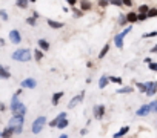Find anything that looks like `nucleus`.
<instances>
[{
	"mask_svg": "<svg viewBox=\"0 0 157 138\" xmlns=\"http://www.w3.org/2000/svg\"><path fill=\"white\" fill-rule=\"evenodd\" d=\"M45 124H46V117H43V115L37 117V118L32 121V124H31V132L34 135H39L40 132H42V129L45 127Z\"/></svg>",
	"mask_w": 157,
	"mask_h": 138,
	"instance_id": "obj_3",
	"label": "nucleus"
},
{
	"mask_svg": "<svg viewBox=\"0 0 157 138\" xmlns=\"http://www.w3.org/2000/svg\"><path fill=\"white\" fill-rule=\"evenodd\" d=\"M123 36L122 34H117V36L114 37V43H115V46L119 48V49H123Z\"/></svg>",
	"mask_w": 157,
	"mask_h": 138,
	"instance_id": "obj_17",
	"label": "nucleus"
},
{
	"mask_svg": "<svg viewBox=\"0 0 157 138\" xmlns=\"http://www.w3.org/2000/svg\"><path fill=\"white\" fill-rule=\"evenodd\" d=\"M16 6L20 9H26L29 6V0H16Z\"/></svg>",
	"mask_w": 157,
	"mask_h": 138,
	"instance_id": "obj_22",
	"label": "nucleus"
},
{
	"mask_svg": "<svg viewBox=\"0 0 157 138\" xmlns=\"http://www.w3.org/2000/svg\"><path fill=\"white\" fill-rule=\"evenodd\" d=\"M146 16H148V18L156 17V16H157V8H149L148 12H146Z\"/></svg>",
	"mask_w": 157,
	"mask_h": 138,
	"instance_id": "obj_29",
	"label": "nucleus"
},
{
	"mask_svg": "<svg viewBox=\"0 0 157 138\" xmlns=\"http://www.w3.org/2000/svg\"><path fill=\"white\" fill-rule=\"evenodd\" d=\"M126 23H128L126 17H125V16H120V18H119V25H120V26H125Z\"/></svg>",
	"mask_w": 157,
	"mask_h": 138,
	"instance_id": "obj_39",
	"label": "nucleus"
},
{
	"mask_svg": "<svg viewBox=\"0 0 157 138\" xmlns=\"http://www.w3.org/2000/svg\"><path fill=\"white\" fill-rule=\"evenodd\" d=\"M26 23H28L29 26H36V25H37V18L31 16V17H28V18H26Z\"/></svg>",
	"mask_w": 157,
	"mask_h": 138,
	"instance_id": "obj_30",
	"label": "nucleus"
},
{
	"mask_svg": "<svg viewBox=\"0 0 157 138\" xmlns=\"http://www.w3.org/2000/svg\"><path fill=\"white\" fill-rule=\"evenodd\" d=\"M12 135H14V129H12L11 126H6V127L2 130V137H5V138L12 137Z\"/></svg>",
	"mask_w": 157,
	"mask_h": 138,
	"instance_id": "obj_24",
	"label": "nucleus"
},
{
	"mask_svg": "<svg viewBox=\"0 0 157 138\" xmlns=\"http://www.w3.org/2000/svg\"><path fill=\"white\" fill-rule=\"evenodd\" d=\"M108 80H110L111 83H115V85H123V80H122L120 77H114V75H110V77H108Z\"/></svg>",
	"mask_w": 157,
	"mask_h": 138,
	"instance_id": "obj_26",
	"label": "nucleus"
},
{
	"mask_svg": "<svg viewBox=\"0 0 157 138\" xmlns=\"http://www.w3.org/2000/svg\"><path fill=\"white\" fill-rule=\"evenodd\" d=\"M71 8H72L74 14H76V17H82V16H83V11H82V9H76V6H71Z\"/></svg>",
	"mask_w": 157,
	"mask_h": 138,
	"instance_id": "obj_37",
	"label": "nucleus"
},
{
	"mask_svg": "<svg viewBox=\"0 0 157 138\" xmlns=\"http://www.w3.org/2000/svg\"><path fill=\"white\" fill-rule=\"evenodd\" d=\"M66 3L70 6H76L77 5V0H66Z\"/></svg>",
	"mask_w": 157,
	"mask_h": 138,
	"instance_id": "obj_43",
	"label": "nucleus"
},
{
	"mask_svg": "<svg viewBox=\"0 0 157 138\" xmlns=\"http://www.w3.org/2000/svg\"><path fill=\"white\" fill-rule=\"evenodd\" d=\"M5 45H6V43H5V40H3V38H0V46H5Z\"/></svg>",
	"mask_w": 157,
	"mask_h": 138,
	"instance_id": "obj_48",
	"label": "nucleus"
},
{
	"mask_svg": "<svg viewBox=\"0 0 157 138\" xmlns=\"http://www.w3.org/2000/svg\"><path fill=\"white\" fill-rule=\"evenodd\" d=\"M0 110H2V112H5V110H6V106L3 105L2 101H0Z\"/></svg>",
	"mask_w": 157,
	"mask_h": 138,
	"instance_id": "obj_44",
	"label": "nucleus"
},
{
	"mask_svg": "<svg viewBox=\"0 0 157 138\" xmlns=\"http://www.w3.org/2000/svg\"><path fill=\"white\" fill-rule=\"evenodd\" d=\"M105 106L103 105H95L94 107H92V115H94V118L95 120H102L105 117Z\"/></svg>",
	"mask_w": 157,
	"mask_h": 138,
	"instance_id": "obj_7",
	"label": "nucleus"
},
{
	"mask_svg": "<svg viewBox=\"0 0 157 138\" xmlns=\"http://www.w3.org/2000/svg\"><path fill=\"white\" fill-rule=\"evenodd\" d=\"M37 45H39V48L42 49L43 52H46V51H49V48H51V45H49V41L48 40H45V38H39V41H37Z\"/></svg>",
	"mask_w": 157,
	"mask_h": 138,
	"instance_id": "obj_12",
	"label": "nucleus"
},
{
	"mask_svg": "<svg viewBox=\"0 0 157 138\" xmlns=\"http://www.w3.org/2000/svg\"><path fill=\"white\" fill-rule=\"evenodd\" d=\"M125 17H126V20H128V23H131V25L137 22V12H133V11H131V12H128Z\"/></svg>",
	"mask_w": 157,
	"mask_h": 138,
	"instance_id": "obj_19",
	"label": "nucleus"
},
{
	"mask_svg": "<svg viewBox=\"0 0 157 138\" xmlns=\"http://www.w3.org/2000/svg\"><path fill=\"white\" fill-rule=\"evenodd\" d=\"M99 5L100 8H106V6H110V2L108 0H99Z\"/></svg>",
	"mask_w": 157,
	"mask_h": 138,
	"instance_id": "obj_40",
	"label": "nucleus"
},
{
	"mask_svg": "<svg viewBox=\"0 0 157 138\" xmlns=\"http://www.w3.org/2000/svg\"><path fill=\"white\" fill-rule=\"evenodd\" d=\"M122 3H123V6H133V0H122Z\"/></svg>",
	"mask_w": 157,
	"mask_h": 138,
	"instance_id": "obj_42",
	"label": "nucleus"
},
{
	"mask_svg": "<svg viewBox=\"0 0 157 138\" xmlns=\"http://www.w3.org/2000/svg\"><path fill=\"white\" fill-rule=\"evenodd\" d=\"M148 9H149L148 5H140L139 6V12H148Z\"/></svg>",
	"mask_w": 157,
	"mask_h": 138,
	"instance_id": "obj_41",
	"label": "nucleus"
},
{
	"mask_svg": "<svg viewBox=\"0 0 157 138\" xmlns=\"http://www.w3.org/2000/svg\"><path fill=\"white\" fill-rule=\"evenodd\" d=\"M110 5H113V6H119V8H122V6H123V3H122V0H111Z\"/></svg>",
	"mask_w": 157,
	"mask_h": 138,
	"instance_id": "obj_36",
	"label": "nucleus"
},
{
	"mask_svg": "<svg viewBox=\"0 0 157 138\" xmlns=\"http://www.w3.org/2000/svg\"><path fill=\"white\" fill-rule=\"evenodd\" d=\"M23 124H25V115H12L8 121V126H11V127L23 126Z\"/></svg>",
	"mask_w": 157,
	"mask_h": 138,
	"instance_id": "obj_4",
	"label": "nucleus"
},
{
	"mask_svg": "<svg viewBox=\"0 0 157 138\" xmlns=\"http://www.w3.org/2000/svg\"><path fill=\"white\" fill-rule=\"evenodd\" d=\"M9 41L12 45H20L22 43V34L19 29H11L9 31Z\"/></svg>",
	"mask_w": 157,
	"mask_h": 138,
	"instance_id": "obj_6",
	"label": "nucleus"
},
{
	"mask_svg": "<svg viewBox=\"0 0 157 138\" xmlns=\"http://www.w3.org/2000/svg\"><path fill=\"white\" fill-rule=\"evenodd\" d=\"M11 78V72L8 71L6 66H0V80H8Z\"/></svg>",
	"mask_w": 157,
	"mask_h": 138,
	"instance_id": "obj_14",
	"label": "nucleus"
},
{
	"mask_svg": "<svg viewBox=\"0 0 157 138\" xmlns=\"http://www.w3.org/2000/svg\"><path fill=\"white\" fill-rule=\"evenodd\" d=\"M9 109H11L12 115H26V110H28V109H26V106H25L23 103L19 100V94H17V92L11 97V105H9Z\"/></svg>",
	"mask_w": 157,
	"mask_h": 138,
	"instance_id": "obj_1",
	"label": "nucleus"
},
{
	"mask_svg": "<svg viewBox=\"0 0 157 138\" xmlns=\"http://www.w3.org/2000/svg\"><path fill=\"white\" fill-rule=\"evenodd\" d=\"M0 137H2V130H0Z\"/></svg>",
	"mask_w": 157,
	"mask_h": 138,
	"instance_id": "obj_50",
	"label": "nucleus"
},
{
	"mask_svg": "<svg viewBox=\"0 0 157 138\" xmlns=\"http://www.w3.org/2000/svg\"><path fill=\"white\" fill-rule=\"evenodd\" d=\"M65 117H66V112L63 110V112H60V114H59V115L56 117V118L52 120V121H49V126H51V127H56V124L59 123V120H60V118H65Z\"/></svg>",
	"mask_w": 157,
	"mask_h": 138,
	"instance_id": "obj_23",
	"label": "nucleus"
},
{
	"mask_svg": "<svg viewBox=\"0 0 157 138\" xmlns=\"http://www.w3.org/2000/svg\"><path fill=\"white\" fill-rule=\"evenodd\" d=\"M86 134H88L86 129H82V130H80V135H86Z\"/></svg>",
	"mask_w": 157,
	"mask_h": 138,
	"instance_id": "obj_45",
	"label": "nucleus"
},
{
	"mask_svg": "<svg viewBox=\"0 0 157 138\" xmlns=\"http://www.w3.org/2000/svg\"><path fill=\"white\" fill-rule=\"evenodd\" d=\"M151 52H153V54H156V52H157V45L151 48Z\"/></svg>",
	"mask_w": 157,
	"mask_h": 138,
	"instance_id": "obj_46",
	"label": "nucleus"
},
{
	"mask_svg": "<svg viewBox=\"0 0 157 138\" xmlns=\"http://www.w3.org/2000/svg\"><path fill=\"white\" fill-rule=\"evenodd\" d=\"M80 9L83 11V12H88V11H91V8H92V5H91V2L90 0H80Z\"/></svg>",
	"mask_w": 157,
	"mask_h": 138,
	"instance_id": "obj_15",
	"label": "nucleus"
},
{
	"mask_svg": "<svg viewBox=\"0 0 157 138\" xmlns=\"http://www.w3.org/2000/svg\"><path fill=\"white\" fill-rule=\"evenodd\" d=\"M156 92H157V81H148V83H146V91H145V94H146L148 97H153V95H156Z\"/></svg>",
	"mask_w": 157,
	"mask_h": 138,
	"instance_id": "obj_9",
	"label": "nucleus"
},
{
	"mask_svg": "<svg viewBox=\"0 0 157 138\" xmlns=\"http://www.w3.org/2000/svg\"><path fill=\"white\" fill-rule=\"evenodd\" d=\"M37 2V0H29V3H36Z\"/></svg>",
	"mask_w": 157,
	"mask_h": 138,
	"instance_id": "obj_49",
	"label": "nucleus"
},
{
	"mask_svg": "<svg viewBox=\"0 0 157 138\" xmlns=\"http://www.w3.org/2000/svg\"><path fill=\"white\" fill-rule=\"evenodd\" d=\"M146 18H148L146 12H139V14H137V22H145Z\"/></svg>",
	"mask_w": 157,
	"mask_h": 138,
	"instance_id": "obj_32",
	"label": "nucleus"
},
{
	"mask_svg": "<svg viewBox=\"0 0 157 138\" xmlns=\"http://www.w3.org/2000/svg\"><path fill=\"white\" fill-rule=\"evenodd\" d=\"M12 129H14V135H22V132H23V126H16Z\"/></svg>",
	"mask_w": 157,
	"mask_h": 138,
	"instance_id": "obj_35",
	"label": "nucleus"
},
{
	"mask_svg": "<svg viewBox=\"0 0 157 138\" xmlns=\"http://www.w3.org/2000/svg\"><path fill=\"white\" fill-rule=\"evenodd\" d=\"M135 87H137L142 94H145V91H146V83H140V81H137V83H135Z\"/></svg>",
	"mask_w": 157,
	"mask_h": 138,
	"instance_id": "obj_28",
	"label": "nucleus"
},
{
	"mask_svg": "<svg viewBox=\"0 0 157 138\" xmlns=\"http://www.w3.org/2000/svg\"><path fill=\"white\" fill-rule=\"evenodd\" d=\"M11 58L14 61H20V63H26V61L32 60V52L29 49H26V48H22V49H17L12 52Z\"/></svg>",
	"mask_w": 157,
	"mask_h": 138,
	"instance_id": "obj_2",
	"label": "nucleus"
},
{
	"mask_svg": "<svg viewBox=\"0 0 157 138\" xmlns=\"http://www.w3.org/2000/svg\"><path fill=\"white\" fill-rule=\"evenodd\" d=\"M108 83H110V80H108V75H102V77L99 78V87L100 89H105L108 86Z\"/></svg>",
	"mask_w": 157,
	"mask_h": 138,
	"instance_id": "obj_20",
	"label": "nucleus"
},
{
	"mask_svg": "<svg viewBox=\"0 0 157 138\" xmlns=\"http://www.w3.org/2000/svg\"><path fill=\"white\" fill-rule=\"evenodd\" d=\"M46 23L51 29H62V28L65 26L62 22H56V20H52V18H46Z\"/></svg>",
	"mask_w": 157,
	"mask_h": 138,
	"instance_id": "obj_11",
	"label": "nucleus"
},
{
	"mask_svg": "<svg viewBox=\"0 0 157 138\" xmlns=\"http://www.w3.org/2000/svg\"><path fill=\"white\" fill-rule=\"evenodd\" d=\"M110 52V43H106L103 48L100 49V52H99V60H102V58H105L106 57V54Z\"/></svg>",
	"mask_w": 157,
	"mask_h": 138,
	"instance_id": "obj_21",
	"label": "nucleus"
},
{
	"mask_svg": "<svg viewBox=\"0 0 157 138\" xmlns=\"http://www.w3.org/2000/svg\"><path fill=\"white\" fill-rule=\"evenodd\" d=\"M68 126H70V121H68V118L65 117V118H60L59 123L56 124V129H66Z\"/></svg>",
	"mask_w": 157,
	"mask_h": 138,
	"instance_id": "obj_18",
	"label": "nucleus"
},
{
	"mask_svg": "<svg viewBox=\"0 0 157 138\" xmlns=\"http://www.w3.org/2000/svg\"><path fill=\"white\" fill-rule=\"evenodd\" d=\"M133 92V87L131 86H122L119 91H117V94H131Z\"/></svg>",
	"mask_w": 157,
	"mask_h": 138,
	"instance_id": "obj_27",
	"label": "nucleus"
},
{
	"mask_svg": "<svg viewBox=\"0 0 157 138\" xmlns=\"http://www.w3.org/2000/svg\"><path fill=\"white\" fill-rule=\"evenodd\" d=\"M108 2H111V0H108Z\"/></svg>",
	"mask_w": 157,
	"mask_h": 138,
	"instance_id": "obj_51",
	"label": "nucleus"
},
{
	"mask_svg": "<svg viewBox=\"0 0 157 138\" xmlns=\"http://www.w3.org/2000/svg\"><path fill=\"white\" fill-rule=\"evenodd\" d=\"M20 87H23V89H36L37 87V80L32 78V77H28V78H25L22 83H20Z\"/></svg>",
	"mask_w": 157,
	"mask_h": 138,
	"instance_id": "obj_8",
	"label": "nucleus"
},
{
	"mask_svg": "<svg viewBox=\"0 0 157 138\" xmlns=\"http://www.w3.org/2000/svg\"><path fill=\"white\" fill-rule=\"evenodd\" d=\"M128 132H129V126H123V127H122V129L119 130V132H115V134H114V138L123 137V135H126Z\"/></svg>",
	"mask_w": 157,
	"mask_h": 138,
	"instance_id": "obj_25",
	"label": "nucleus"
},
{
	"mask_svg": "<svg viewBox=\"0 0 157 138\" xmlns=\"http://www.w3.org/2000/svg\"><path fill=\"white\" fill-rule=\"evenodd\" d=\"M149 109H151V112H156V114H157V100H154V101L149 103Z\"/></svg>",
	"mask_w": 157,
	"mask_h": 138,
	"instance_id": "obj_33",
	"label": "nucleus"
},
{
	"mask_svg": "<svg viewBox=\"0 0 157 138\" xmlns=\"http://www.w3.org/2000/svg\"><path fill=\"white\" fill-rule=\"evenodd\" d=\"M65 95V92H62V91H60V92H54L52 94V97H51V103H52V106H57L59 105V101L60 100H62V97Z\"/></svg>",
	"mask_w": 157,
	"mask_h": 138,
	"instance_id": "obj_13",
	"label": "nucleus"
},
{
	"mask_svg": "<svg viewBox=\"0 0 157 138\" xmlns=\"http://www.w3.org/2000/svg\"><path fill=\"white\" fill-rule=\"evenodd\" d=\"M83 98H85V91L80 92V94L76 95V97H72V98L70 100V103H68V109H74L76 106H79L80 103L83 101Z\"/></svg>",
	"mask_w": 157,
	"mask_h": 138,
	"instance_id": "obj_5",
	"label": "nucleus"
},
{
	"mask_svg": "<svg viewBox=\"0 0 157 138\" xmlns=\"http://www.w3.org/2000/svg\"><path fill=\"white\" fill-rule=\"evenodd\" d=\"M157 36V31H153V32H146V34H143V38H149V37H156Z\"/></svg>",
	"mask_w": 157,
	"mask_h": 138,
	"instance_id": "obj_38",
	"label": "nucleus"
},
{
	"mask_svg": "<svg viewBox=\"0 0 157 138\" xmlns=\"http://www.w3.org/2000/svg\"><path fill=\"white\" fill-rule=\"evenodd\" d=\"M0 18L3 20V22H8V18H9V16H8V12H6L5 9H0Z\"/></svg>",
	"mask_w": 157,
	"mask_h": 138,
	"instance_id": "obj_31",
	"label": "nucleus"
},
{
	"mask_svg": "<svg viewBox=\"0 0 157 138\" xmlns=\"http://www.w3.org/2000/svg\"><path fill=\"white\" fill-rule=\"evenodd\" d=\"M32 57L36 58V61H42L43 57H45V54H43V51L40 49V48H36V49H34V52H32Z\"/></svg>",
	"mask_w": 157,
	"mask_h": 138,
	"instance_id": "obj_16",
	"label": "nucleus"
},
{
	"mask_svg": "<svg viewBox=\"0 0 157 138\" xmlns=\"http://www.w3.org/2000/svg\"><path fill=\"white\" fill-rule=\"evenodd\" d=\"M149 112H151L149 105H143V106H140L137 110H135V115H137V117H146Z\"/></svg>",
	"mask_w": 157,
	"mask_h": 138,
	"instance_id": "obj_10",
	"label": "nucleus"
},
{
	"mask_svg": "<svg viewBox=\"0 0 157 138\" xmlns=\"http://www.w3.org/2000/svg\"><path fill=\"white\" fill-rule=\"evenodd\" d=\"M148 68H149V71L157 72V63H154V61H149V63H148Z\"/></svg>",
	"mask_w": 157,
	"mask_h": 138,
	"instance_id": "obj_34",
	"label": "nucleus"
},
{
	"mask_svg": "<svg viewBox=\"0 0 157 138\" xmlns=\"http://www.w3.org/2000/svg\"><path fill=\"white\" fill-rule=\"evenodd\" d=\"M32 17H36V18H39V12H37V11H32Z\"/></svg>",
	"mask_w": 157,
	"mask_h": 138,
	"instance_id": "obj_47",
	"label": "nucleus"
}]
</instances>
